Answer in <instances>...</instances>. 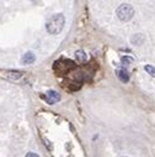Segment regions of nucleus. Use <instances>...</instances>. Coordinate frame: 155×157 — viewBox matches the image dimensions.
I'll return each instance as SVG.
<instances>
[{
	"label": "nucleus",
	"mask_w": 155,
	"mask_h": 157,
	"mask_svg": "<svg viewBox=\"0 0 155 157\" xmlns=\"http://www.w3.org/2000/svg\"><path fill=\"white\" fill-rule=\"evenodd\" d=\"M8 77L10 78V79H20V78L22 77V72H19V71H9L8 72Z\"/></svg>",
	"instance_id": "nucleus-7"
},
{
	"label": "nucleus",
	"mask_w": 155,
	"mask_h": 157,
	"mask_svg": "<svg viewBox=\"0 0 155 157\" xmlns=\"http://www.w3.org/2000/svg\"><path fill=\"white\" fill-rule=\"evenodd\" d=\"M116 15L121 21H129L134 15V9L129 4H122L116 10Z\"/></svg>",
	"instance_id": "nucleus-2"
},
{
	"label": "nucleus",
	"mask_w": 155,
	"mask_h": 157,
	"mask_svg": "<svg viewBox=\"0 0 155 157\" xmlns=\"http://www.w3.org/2000/svg\"><path fill=\"white\" fill-rule=\"evenodd\" d=\"M116 74H117L118 79H120L121 82H123V83L129 82V74H128L127 69H124V68H120V69L116 71Z\"/></svg>",
	"instance_id": "nucleus-4"
},
{
	"label": "nucleus",
	"mask_w": 155,
	"mask_h": 157,
	"mask_svg": "<svg viewBox=\"0 0 155 157\" xmlns=\"http://www.w3.org/2000/svg\"><path fill=\"white\" fill-rule=\"evenodd\" d=\"M132 62H133V58H132V57H129V56L122 57V63H123V64H129V63H132Z\"/></svg>",
	"instance_id": "nucleus-9"
},
{
	"label": "nucleus",
	"mask_w": 155,
	"mask_h": 157,
	"mask_svg": "<svg viewBox=\"0 0 155 157\" xmlns=\"http://www.w3.org/2000/svg\"><path fill=\"white\" fill-rule=\"evenodd\" d=\"M45 98H46V100H47L48 104H56L57 101L60 100V95L56 90H49L48 93H46V97Z\"/></svg>",
	"instance_id": "nucleus-3"
},
{
	"label": "nucleus",
	"mask_w": 155,
	"mask_h": 157,
	"mask_svg": "<svg viewBox=\"0 0 155 157\" xmlns=\"http://www.w3.org/2000/svg\"><path fill=\"white\" fill-rule=\"evenodd\" d=\"M25 157H40L36 152H28V153H26V156Z\"/></svg>",
	"instance_id": "nucleus-10"
},
{
	"label": "nucleus",
	"mask_w": 155,
	"mask_h": 157,
	"mask_svg": "<svg viewBox=\"0 0 155 157\" xmlns=\"http://www.w3.org/2000/svg\"><path fill=\"white\" fill-rule=\"evenodd\" d=\"M64 24H65L64 15H62V14H54L46 22V30L51 35H57V33H59L63 30Z\"/></svg>",
	"instance_id": "nucleus-1"
},
{
	"label": "nucleus",
	"mask_w": 155,
	"mask_h": 157,
	"mask_svg": "<svg viewBox=\"0 0 155 157\" xmlns=\"http://www.w3.org/2000/svg\"><path fill=\"white\" fill-rule=\"evenodd\" d=\"M69 157H74V156H69Z\"/></svg>",
	"instance_id": "nucleus-11"
},
{
	"label": "nucleus",
	"mask_w": 155,
	"mask_h": 157,
	"mask_svg": "<svg viewBox=\"0 0 155 157\" xmlns=\"http://www.w3.org/2000/svg\"><path fill=\"white\" fill-rule=\"evenodd\" d=\"M36 61V56L33 55V52H26L23 56H22V58H21V62L23 63V64H31V63H33Z\"/></svg>",
	"instance_id": "nucleus-5"
},
{
	"label": "nucleus",
	"mask_w": 155,
	"mask_h": 157,
	"mask_svg": "<svg viewBox=\"0 0 155 157\" xmlns=\"http://www.w3.org/2000/svg\"><path fill=\"white\" fill-rule=\"evenodd\" d=\"M75 58L78 62H80V63H85L88 61V55L85 51L83 50H79V51H76L75 52Z\"/></svg>",
	"instance_id": "nucleus-6"
},
{
	"label": "nucleus",
	"mask_w": 155,
	"mask_h": 157,
	"mask_svg": "<svg viewBox=\"0 0 155 157\" xmlns=\"http://www.w3.org/2000/svg\"><path fill=\"white\" fill-rule=\"evenodd\" d=\"M144 69H145V72H148L151 77H155V67H153V66H150V64H146V66L144 67Z\"/></svg>",
	"instance_id": "nucleus-8"
}]
</instances>
